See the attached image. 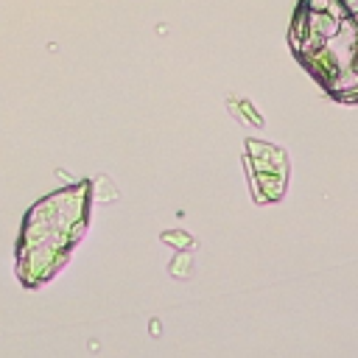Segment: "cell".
I'll return each mask as SVG.
<instances>
[{"instance_id": "cell-1", "label": "cell", "mask_w": 358, "mask_h": 358, "mask_svg": "<svg viewBox=\"0 0 358 358\" xmlns=\"http://www.w3.org/2000/svg\"><path fill=\"white\" fill-rule=\"evenodd\" d=\"M87 185L62 190L34 207L20 238V280L31 288L45 282L67 257L73 241L84 229Z\"/></svg>"}]
</instances>
